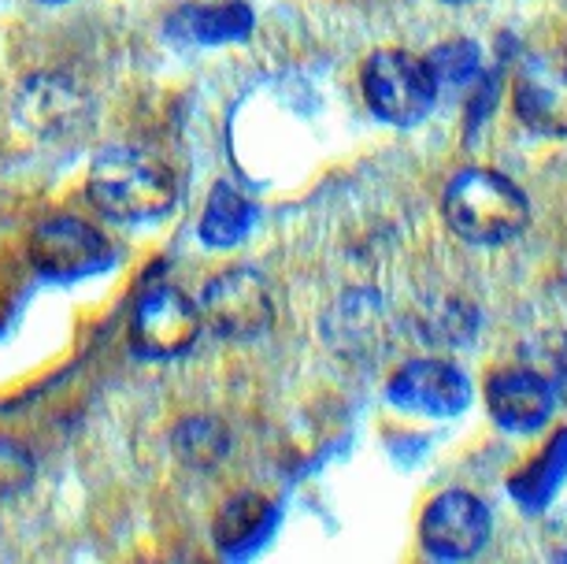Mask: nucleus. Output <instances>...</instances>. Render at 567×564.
<instances>
[{
    "label": "nucleus",
    "mask_w": 567,
    "mask_h": 564,
    "mask_svg": "<svg viewBox=\"0 0 567 564\" xmlns=\"http://www.w3.org/2000/svg\"><path fill=\"white\" fill-rule=\"evenodd\" d=\"M90 201L109 219L148 223L175 205V178L159 160L137 148H104L90 167Z\"/></svg>",
    "instance_id": "obj_1"
},
{
    "label": "nucleus",
    "mask_w": 567,
    "mask_h": 564,
    "mask_svg": "<svg viewBox=\"0 0 567 564\" xmlns=\"http://www.w3.org/2000/svg\"><path fill=\"white\" fill-rule=\"evenodd\" d=\"M445 219L471 246H501L523 234L530 208L512 178L486 167H467L445 189Z\"/></svg>",
    "instance_id": "obj_2"
},
{
    "label": "nucleus",
    "mask_w": 567,
    "mask_h": 564,
    "mask_svg": "<svg viewBox=\"0 0 567 564\" xmlns=\"http://www.w3.org/2000/svg\"><path fill=\"white\" fill-rule=\"evenodd\" d=\"M363 93H368V104L379 120L412 126L434 109L437 86L426 71V60L401 49H386L374 52L363 68Z\"/></svg>",
    "instance_id": "obj_3"
},
{
    "label": "nucleus",
    "mask_w": 567,
    "mask_h": 564,
    "mask_svg": "<svg viewBox=\"0 0 567 564\" xmlns=\"http://www.w3.org/2000/svg\"><path fill=\"white\" fill-rule=\"evenodd\" d=\"M275 319V301L267 283L249 268H230L216 275L200 297V324L227 342H252Z\"/></svg>",
    "instance_id": "obj_4"
},
{
    "label": "nucleus",
    "mask_w": 567,
    "mask_h": 564,
    "mask_svg": "<svg viewBox=\"0 0 567 564\" xmlns=\"http://www.w3.org/2000/svg\"><path fill=\"white\" fill-rule=\"evenodd\" d=\"M134 346L142 357L167 360L182 357L197 346L200 335V308L189 301L186 294L171 290V286H156L142 297L131 324Z\"/></svg>",
    "instance_id": "obj_5"
},
{
    "label": "nucleus",
    "mask_w": 567,
    "mask_h": 564,
    "mask_svg": "<svg viewBox=\"0 0 567 564\" xmlns=\"http://www.w3.org/2000/svg\"><path fill=\"white\" fill-rule=\"evenodd\" d=\"M30 260L45 279L71 283L82 275H93L109 264V242L97 227L74 219V216H56L41 223L30 242Z\"/></svg>",
    "instance_id": "obj_6"
},
{
    "label": "nucleus",
    "mask_w": 567,
    "mask_h": 564,
    "mask_svg": "<svg viewBox=\"0 0 567 564\" xmlns=\"http://www.w3.org/2000/svg\"><path fill=\"white\" fill-rule=\"evenodd\" d=\"M512 104L534 134L567 137V52H542L523 63Z\"/></svg>",
    "instance_id": "obj_7"
},
{
    "label": "nucleus",
    "mask_w": 567,
    "mask_h": 564,
    "mask_svg": "<svg viewBox=\"0 0 567 564\" xmlns=\"http://www.w3.org/2000/svg\"><path fill=\"white\" fill-rule=\"evenodd\" d=\"M489 513L475 494L445 491L423 513V546L437 561H467L486 546Z\"/></svg>",
    "instance_id": "obj_8"
},
{
    "label": "nucleus",
    "mask_w": 567,
    "mask_h": 564,
    "mask_svg": "<svg viewBox=\"0 0 567 564\" xmlns=\"http://www.w3.org/2000/svg\"><path fill=\"white\" fill-rule=\"evenodd\" d=\"M386 393L398 409L426 412V417H456L471 401V382L464 371L445 360H412L390 379Z\"/></svg>",
    "instance_id": "obj_9"
},
{
    "label": "nucleus",
    "mask_w": 567,
    "mask_h": 564,
    "mask_svg": "<svg viewBox=\"0 0 567 564\" xmlns=\"http://www.w3.org/2000/svg\"><path fill=\"white\" fill-rule=\"evenodd\" d=\"M486 406L505 431H538L553 412V387L542 371H497L486 382Z\"/></svg>",
    "instance_id": "obj_10"
},
{
    "label": "nucleus",
    "mask_w": 567,
    "mask_h": 564,
    "mask_svg": "<svg viewBox=\"0 0 567 564\" xmlns=\"http://www.w3.org/2000/svg\"><path fill=\"white\" fill-rule=\"evenodd\" d=\"M271 524H275L271 502H264L260 494H238L216 516V546L227 557H249L271 535Z\"/></svg>",
    "instance_id": "obj_11"
},
{
    "label": "nucleus",
    "mask_w": 567,
    "mask_h": 564,
    "mask_svg": "<svg viewBox=\"0 0 567 564\" xmlns=\"http://www.w3.org/2000/svg\"><path fill=\"white\" fill-rule=\"evenodd\" d=\"M252 30V12L245 4L223 8H182L171 16L167 34L186 45H223V41H241Z\"/></svg>",
    "instance_id": "obj_12"
},
{
    "label": "nucleus",
    "mask_w": 567,
    "mask_h": 564,
    "mask_svg": "<svg viewBox=\"0 0 567 564\" xmlns=\"http://www.w3.org/2000/svg\"><path fill=\"white\" fill-rule=\"evenodd\" d=\"M249 227H252V205L230 183H219L212 189L205 216H200V227H197L200 242L212 249H227V246H238L245 234H249Z\"/></svg>",
    "instance_id": "obj_13"
},
{
    "label": "nucleus",
    "mask_w": 567,
    "mask_h": 564,
    "mask_svg": "<svg viewBox=\"0 0 567 564\" xmlns=\"http://www.w3.org/2000/svg\"><path fill=\"white\" fill-rule=\"evenodd\" d=\"M230 450V434L219 420L194 417L175 428V453L189 468H216Z\"/></svg>",
    "instance_id": "obj_14"
},
{
    "label": "nucleus",
    "mask_w": 567,
    "mask_h": 564,
    "mask_svg": "<svg viewBox=\"0 0 567 564\" xmlns=\"http://www.w3.org/2000/svg\"><path fill=\"white\" fill-rule=\"evenodd\" d=\"M426 71H431L437 90H453V86H467L478 74V49L471 41H449V45L434 49L426 57Z\"/></svg>",
    "instance_id": "obj_15"
},
{
    "label": "nucleus",
    "mask_w": 567,
    "mask_h": 564,
    "mask_svg": "<svg viewBox=\"0 0 567 564\" xmlns=\"http://www.w3.org/2000/svg\"><path fill=\"white\" fill-rule=\"evenodd\" d=\"M34 472H38L34 453H30L23 442L0 434V498L23 494L27 486L34 483Z\"/></svg>",
    "instance_id": "obj_16"
},
{
    "label": "nucleus",
    "mask_w": 567,
    "mask_h": 564,
    "mask_svg": "<svg viewBox=\"0 0 567 564\" xmlns=\"http://www.w3.org/2000/svg\"><path fill=\"white\" fill-rule=\"evenodd\" d=\"M445 4H467V0H445Z\"/></svg>",
    "instance_id": "obj_17"
},
{
    "label": "nucleus",
    "mask_w": 567,
    "mask_h": 564,
    "mask_svg": "<svg viewBox=\"0 0 567 564\" xmlns=\"http://www.w3.org/2000/svg\"><path fill=\"white\" fill-rule=\"evenodd\" d=\"M45 4H60V0H45Z\"/></svg>",
    "instance_id": "obj_18"
}]
</instances>
